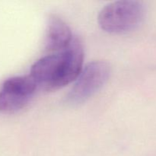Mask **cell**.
<instances>
[{"instance_id":"obj_1","label":"cell","mask_w":156,"mask_h":156,"mask_svg":"<svg viewBox=\"0 0 156 156\" xmlns=\"http://www.w3.org/2000/svg\"><path fill=\"white\" fill-rule=\"evenodd\" d=\"M84 51L75 38L64 50L38 59L30 69V76L38 88L55 91L76 80L83 69Z\"/></svg>"},{"instance_id":"obj_2","label":"cell","mask_w":156,"mask_h":156,"mask_svg":"<svg viewBox=\"0 0 156 156\" xmlns=\"http://www.w3.org/2000/svg\"><path fill=\"white\" fill-rule=\"evenodd\" d=\"M144 16V6L140 2L123 0L107 5L100 12L98 20L102 30L120 34L136 28Z\"/></svg>"},{"instance_id":"obj_3","label":"cell","mask_w":156,"mask_h":156,"mask_svg":"<svg viewBox=\"0 0 156 156\" xmlns=\"http://www.w3.org/2000/svg\"><path fill=\"white\" fill-rule=\"evenodd\" d=\"M111 67L105 61L88 62L82 69L72 89L66 96V102L77 105L95 94L108 82Z\"/></svg>"},{"instance_id":"obj_4","label":"cell","mask_w":156,"mask_h":156,"mask_svg":"<svg viewBox=\"0 0 156 156\" xmlns=\"http://www.w3.org/2000/svg\"><path fill=\"white\" fill-rule=\"evenodd\" d=\"M73 34L68 24L56 15H51L48 18L46 30V50L59 52L66 48L73 41Z\"/></svg>"},{"instance_id":"obj_5","label":"cell","mask_w":156,"mask_h":156,"mask_svg":"<svg viewBox=\"0 0 156 156\" xmlns=\"http://www.w3.org/2000/svg\"><path fill=\"white\" fill-rule=\"evenodd\" d=\"M37 88L35 81L29 75L27 76H16L8 79L3 83L2 89L13 91L31 98Z\"/></svg>"},{"instance_id":"obj_6","label":"cell","mask_w":156,"mask_h":156,"mask_svg":"<svg viewBox=\"0 0 156 156\" xmlns=\"http://www.w3.org/2000/svg\"><path fill=\"white\" fill-rule=\"evenodd\" d=\"M30 100V98L2 89L0 91V112L4 114L18 112L25 108Z\"/></svg>"}]
</instances>
